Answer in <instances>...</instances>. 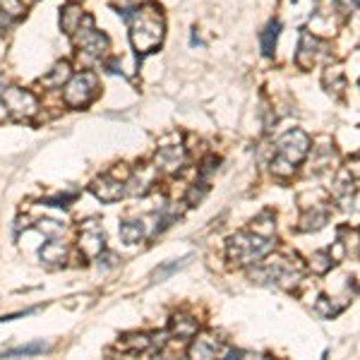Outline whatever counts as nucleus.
<instances>
[{
    "label": "nucleus",
    "instance_id": "f257e3e1",
    "mask_svg": "<svg viewBox=\"0 0 360 360\" xmlns=\"http://www.w3.org/2000/svg\"><path fill=\"white\" fill-rule=\"evenodd\" d=\"M125 20L130 25V41L137 53H151L164 41V17L156 8L125 10Z\"/></svg>",
    "mask_w": 360,
    "mask_h": 360
},
{
    "label": "nucleus",
    "instance_id": "f03ea898",
    "mask_svg": "<svg viewBox=\"0 0 360 360\" xmlns=\"http://www.w3.org/2000/svg\"><path fill=\"white\" fill-rule=\"evenodd\" d=\"M228 260L240 264V267H250L257 264L262 257H267L274 250V238H264L257 233H235L228 238Z\"/></svg>",
    "mask_w": 360,
    "mask_h": 360
},
{
    "label": "nucleus",
    "instance_id": "7ed1b4c3",
    "mask_svg": "<svg viewBox=\"0 0 360 360\" xmlns=\"http://www.w3.org/2000/svg\"><path fill=\"white\" fill-rule=\"evenodd\" d=\"M250 279L262 286H279V289H296L303 279L300 267H293L289 260H269L260 264L255 272H250Z\"/></svg>",
    "mask_w": 360,
    "mask_h": 360
},
{
    "label": "nucleus",
    "instance_id": "20e7f679",
    "mask_svg": "<svg viewBox=\"0 0 360 360\" xmlns=\"http://www.w3.org/2000/svg\"><path fill=\"white\" fill-rule=\"evenodd\" d=\"M75 39H77V46H80V55H87V58H101L111 46L109 36L94 29V20L89 15L82 17V25L77 27Z\"/></svg>",
    "mask_w": 360,
    "mask_h": 360
},
{
    "label": "nucleus",
    "instance_id": "39448f33",
    "mask_svg": "<svg viewBox=\"0 0 360 360\" xmlns=\"http://www.w3.org/2000/svg\"><path fill=\"white\" fill-rule=\"evenodd\" d=\"M0 101H3L5 111H8L15 120H29V118L36 116V111H39L36 97L20 87H8L3 94H0Z\"/></svg>",
    "mask_w": 360,
    "mask_h": 360
},
{
    "label": "nucleus",
    "instance_id": "423d86ee",
    "mask_svg": "<svg viewBox=\"0 0 360 360\" xmlns=\"http://www.w3.org/2000/svg\"><path fill=\"white\" fill-rule=\"evenodd\" d=\"M97 75L94 72H80V75L70 77L65 84V104L72 106V109H82L97 97Z\"/></svg>",
    "mask_w": 360,
    "mask_h": 360
},
{
    "label": "nucleus",
    "instance_id": "0eeeda50",
    "mask_svg": "<svg viewBox=\"0 0 360 360\" xmlns=\"http://www.w3.org/2000/svg\"><path fill=\"white\" fill-rule=\"evenodd\" d=\"M277 151L281 159H286L289 164H300L303 159L310 151V137L303 130H289L286 134H281V139L277 142Z\"/></svg>",
    "mask_w": 360,
    "mask_h": 360
},
{
    "label": "nucleus",
    "instance_id": "6e6552de",
    "mask_svg": "<svg viewBox=\"0 0 360 360\" xmlns=\"http://www.w3.org/2000/svg\"><path fill=\"white\" fill-rule=\"evenodd\" d=\"M322 58H327V43L310 32H303L300 43H298V55H296L298 65H300L303 70H310V67L317 65Z\"/></svg>",
    "mask_w": 360,
    "mask_h": 360
},
{
    "label": "nucleus",
    "instance_id": "1a4fd4ad",
    "mask_svg": "<svg viewBox=\"0 0 360 360\" xmlns=\"http://www.w3.org/2000/svg\"><path fill=\"white\" fill-rule=\"evenodd\" d=\"M92 193L97 195L101 202H118L127 193V185L125 180H120L118 176H113V173H106V176H101L92 183Z\"/></svg>",
    "mask_w": 360,
    "mask_h": 360
},
{
    "label": "nucleus",
    "instance_id": "9d476101",
    "mask_svg": "<svg viewBox=\"0 0 360 360\" xmlns=\"http://www.w3.org/2000/svg\"><path fill=\"white\" fill-rule=\"evenodd\" d=\"M80 247L87 257H99L106 250V235L97 221H87L80 233Z\"/></svg>",
    "mask_w": 360,
    "mask_h": 360
},
{
    "label": "nucleus",
    "instance_id": "9b49d317",
    "mask_svg": "<svg viewBox=\"0 0 360 360\" xmlns=\"http://www.w3.org/2000/svg\"><path fill=\"white\" fill-rule=\"evenodd\" d=\"M156 171L164 173H178L180 168L188 161V154H185V147L180 144H168V147H161L156 151Z\"/></svg>",
    "mask_w": 360,
    "mask_h": 360
},
{
    "label": "nucleus",
    "instance_id": "f8f14e48",
    "mask_svg": "<svg viewBox=\"0 0 360 360\" xmlns=\"http://www.w3.org/2000/svg\"><path fill=\"white\" fill-rule=\"evenodd\" d=\"M223 341L216 334H205L200 339H195V344L190 346V356L193 358H216L219 353H223Z\"/></svg>",
    "mask_w": 360,
    "mask_h": 360
},
{
    "label": "nucleus",
    "instance_id": "ddd939ff",
    "mask_svg": "<svg viewBox=\"0 0 360 360\" xmlns=\"http://www.w3.org/2000/svg\"><path fill=\"white\" fill-rule=\"evenodd\" d=\"M154 180H156V166L139 168L137 173H132V176L127 178V183H130L127 193H132V195H147L149 188L154 185Z\"/></svg>",
    "mask_w": 360,
    "mask_h": 360
},
{
    "label": "nucleus",
    "instance_id": "4468645a",
    "mask_svg": "<svg viewBox=\"0 0 360 360\" xmlns=\"http://www.w3.org/2000/svg\"><path fill=\"white\" fill-rule=\"evenodd\" d=\"M39 255H41V262L48 264V267H60L67 260V245L60 243V240H50L41 247Z\"/></svg>",
    "mask_w": 360,
    "mask_h": 360
},
{
    "label": "nucleus",
    "instance_id": "2eb2a0df",
    "mask_svg": "<svg viewBox=\"0 0 360 360\" xmlns=\"http://www.w3.org/2000/svg\"><path fill=\"white\" fill-rule=\"evenodd\" d=\"M70 77H72L70 63L60 60V63H55L53 67H50V72L46 77H41V84H43V87H50V89H58V87H63Z\"/></svg>",
    "mask_w": 360,
    "mask_h": 360
},
{
    "label": "nucleus",
    "instance_id": "dca6fc26",
    "mask_svg": "<svg viewBox=\"0 0 360 360\" xmlns=\"http://www.w3.org/2000/svg\"><path fill=\"white\" fill-rule=\"evenodd\" d=\"M82 8L77 3H70V5H65L63 10H60V27H63V32L65 34H75L77 32V27L82 25Z\"/></svg>",
    "mask_w": 360,
    "mask_h": 360
},
{
    "label": "nucleus",
    "instance_id": "f3484780",
    "mask_svg": "<svg viewBox=\"0 0 360 360\" xmlns=\"http://www.w3.org/2000/svg\"><path fill=\"white\" fill-rule=\"evenodd\" d=\"M171 334L178 336V339H190V336L197 334V319L190 317V314H176L171 319Z\"/></svg>",
    "mask_w": 360,
    "mask_h": 360
},
{
    "label": "nucleus",
    "instance_id": "a211bd4d",
    "mask_svg": "<svg viewBox=\"0 0 360 360\" xmlns=\"http://www.w3.org/2000/svg\"><path fill=\"white\" fill-rule=\"evenodd\" d=\"M279 32H281V22H279V20H272L267 27H264V32L260 34V46H262V53H264V55H274V48H277Z\"/></svg>",
    "mask_w": 360,
    "mask_h": 360
},
{
    "label": "nucleus",
    "instance_id": "6ab92c4d",
    "mask_svg": "<svg viewBox=\"0 0 360 360\" xmlns=\"http://www.w3.org/2000/svg\"><path fill=\"white\" fill-rule=\"evenodd\" d=\"M329 221V212L324 207H312V212H307L300 219V228L303 230H319L324 223Z\"/></svg>",
    "mask_w": 360,
    "mask_h": 360
},
{
    "label": "nucleus",
    "instance_id": "aec40b11",
    "mask_svg": "<svg viewBox=\"0 0 360 360\" xmlns=\"http://www.w3.org/2000/svg\"><path fill=\"white\" fill-rule=\"evenodd\" d=\"M190 260H193V255H185L183 260H173L171 264H164V267L154 269V274H151V284H161V281H166L168 277H173V274L180 272V269H183Z\"/></svg>",
    "mask_w": 360,
    "mask_h": 360
},
{
    "label": "nucleus",
    "instance_id": "412c9836",
    "mask_svg": "<svg viewBox=\"0 0 360 360\" xmlns=\"http://www.w3.org/2000/svg\"><path fill=\"white\" fill-rule=\"evenodd\" d=\"M120 238L123 243L134 245L144 238V223L142 221H123L120 223Z\"/></svg>",
    "mask_w": 360,
    "mask_h": 360
},
{
    "label": "nucleus",
    "instance_id": "4be33fe9",
    "mask_svg": "<svg viewBox=\"0 0 360 360\" xmlns=\"http://www.w3.org/2000/svg\"><path fill=\"white\" fill-rule=\"evenodd\" d=\"M120 348H123V351H130V353L149 351L151 339H149V336H144V334H130V336H125V339H123Z\"/></svg>",
    "mask_w": 360,
    "mask_h": 360
},
{
    "label": "nucleus",
    "instance_id": "5701e85b",
    "mask_svg": "<svg viewBox=\"0 0 360 360\" xmlns=\"http://www.w3.org/2000/svg\"><path fill=\"white\" fill-rule=\"evenodd\" d=\"M50 348L48 341H34V344H25V346H17L13 351H8L5 356L13 358V356H39V353H46Z\"/></svg>",
    "mask_w": 360,
    "mask_h": 360
},
{
    "label": "nucleus",
    "instance_id": "b1692460",
    "mask_svg": "<svg viewBox=\"0 0 360 360\" xmlns=\"http://www.w3.org/2000/svg\"><path fill=\"white\" fill-rule=\"evenodd\" d=\"M310 267L314 274H327L334 267V257H331V252H314L310 257Z\"/></svg>",
    "mask_w": 360,
    "mask_h": 360
},
{
    "label": "nucleus",
    "instance_id": "393cba45",
    "mask_svg": "<svg viewBox=\"0 0 360 360\" xmlns=\"http://www.w3.org/2000/svg\"><path fill=\"white\" fill-rule=\"evenodd\" d=\"M252 233L264 235V238H274V223H272V216H269V212L260 214V216L252 221Z\"/></svg>",
    "mask_w": 360,
    "mask_h": 360
},
{
    "label": "nucleus",
    "instance_id": "a878e982",
    "mask_svg": "<svg viewBox=\"0 0 360 360\" xmlns=\"http://www.w3.org/2000/svg\"><path fill=\"white\" fill-rule=\"evenodd\" d=\"M324 84H327L329 92L339 94L341 89H344V75H341L339 67H327V72H324Z\"/></svg>",
    "mask_w": 360,
    "mask_h": 360
},
{
    "label": "nucleus",
    "instance_id": "bb28decb",
    "mask_svg": "<svg viewBox=\"0 0 360 360\" xmlns=\"http://www.w3.org/2000/svg\"><path fill=\"white\" fill-rule=\"evenodd\" d=\"M36 228L41 230L43 235H48V238H58V235L65 233V226L60 221H53V219H41V221L36 223Z\"/></svg>",
    "mask_w": 360,
    "mask_h": 360
},
{
    "label": "nucleus",
    "instance_id": "cd10ccee",
    "mask_svg": "<svg viewBox=\"0 0 360 360\" xmlns=\"http://www.w3.org/2000/svg\"><path fill=\"white\" fill-rule=\"evenodd\" d=\"M293 171H296V166L289 164L286 159H281V156H277V159L272 161V173H274V176L289 178V176H293Z\"/></svg>",
    "mask_w": 360,
    "mask_h": 360
},
{
    "label": "nucleus",
    "instance_id": "c85d7f7f",
    "mask_svg": "<svg viewBox=\"0 0 360 360\" xmlns=\"http://www.w3.org/2000/svg\"><path fill=\"white\" fill-rule=\"evenodd\" d=\"M209 193V185H207V180H200V183H195L193 188H190L188 193V205H197V202H202V197Z\"/></svg>",
    "mask_w": 360,
    "mask_h": 360
},
{
    "label": "nucleus",
    "instance_id": "c756f323",
    "mask_svg": "<svg viewBox=\"0 0 360 360\" xmlns=\"http://www.w3.org/2000/svg\"><path fill=\"white\" fill-rule=\"evenodd\" d=\"M0 10H5V13L13 17H20L25 13V3L22 0H0Z\"/></svg>",
    "mask_w": 360,
    "mask_h": 360
},
{
    "label": "nucleus",
    "instance_id": "7c9ffc66",
    "mask_svg": "<svg viewBox=\"0 0 360 360\" xmlns=\"http://www.w3.org/2000/svg\"><path fill=\"white\" fill-rule=\"evenodd\" d=\"M216 168H219V159L216 156H209V159H207L200 168V180H209V176L216 171Z\"/></svg>",
    "mask_w": 360,
    "mask_h": 360
},
{
    "label": "nucleus",
    "instance_id": "2f4dec72",
    "mask_svg": "<svg viewBox=\"0 0 360 360\" xmlns=\"http://www.w3.org/2000/svg\"><path fill=\"white\" fill-rule=\"evenodd\" d=\"M77 193H70V195H58V197H50V200H46V205L48 207H70V202L75 200Z\"/></svg>",
    "mask_w": 360,
    "mask_h": 360
},
{
    "label": "nucleus",
    "instance_id": "473e14b6",
    "mask_svg": "<svg viewBox=\"0 0 360 360\" xmlns=\"http://www.w3.org/2000/svg\"><path fill=\"white\" fill-rule=\"evenodd\" d=\"M97 262H99V269H111V267H116L118 264V257L113 255V252H101V255L97 257Z\"/></svg>",
    "mask_w": 360,
    "mask_h": 360
},
{
    "label": "nucleus",
    "instance_id": "72a5a7b5",
    "mask_svg": "<svg viewBox=\"0 0 360 360\" xmlns=\"http://www.w3.org/2000/svg\"><path fill=\"white\" fill-rule=\"evenodd\" d=\"M10 25H13V15H8L5 10H0V32H5Z\"/></svg>",
    "mask_w": 360,
    "mask_h": 360
}]
</instances>
